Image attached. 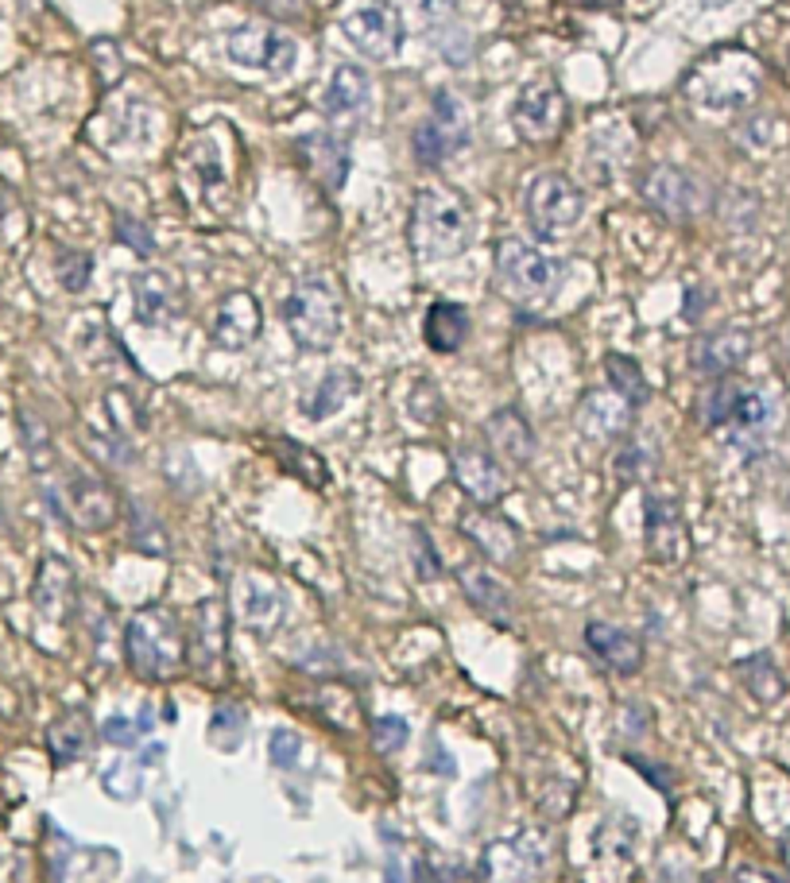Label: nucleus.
Masks as SVG:
<instances>
[{
    "mask_svg": "<svg viewBox=\"0 0 790 883\" xmlns=\"http://www.w3.org/2000/svg\"><path fill=\"white\" fill-rule=\"evenodd\" d=\"M368 736H372V744H377V751L392 756V751H399V748L407 744L411 729H407V721H404V717H395V713H384V717L372 721Z\"/></svg>",
    "mask_w": 790,
    "mask_h": 883,
    "instance_id": "39",
    "label": "nucleus"
},
{
    "mask_svg": "<svg viewBox=\"0 0 790 883\" xmlns=\"http://www.w3.org/2000/svg\"><path fill=\"white\" fill-rule=\"evenodd\" d=\"M5 810H8V795L0 790V817H5Z\"/></svg>",
    "mask_w": 790,
    "mask_h": 883,
    "instance_id": "53",
    "label": "nucleus"
},
{
    "mask_svg": "<svg viewBox=\"0 0 790 883\" xmlns=\"http://www.w3.org/2000/svg\"><path fill=\"white\" fill-rule=\"evenodd\" d=\"M268 756H271V763H276L279 771H291L295 763H299V756H303V736L295 729H276L271 740H268Z\"/></svg>",
    "mask_w": 790,
    "mask_h": 883,
    "instance_id": "40",
    "label": "nucleus"
},
{
    "mask_svg": "<svg viewBox=\"0 0 790 883\" xmlns=\"http://www.w3.org/2000/svg\"><path fill=\"white\" fill-rule=\"evenodd\" d=\"M5 527H8V523H5V508H0V531H5Z\"/></svg>",
    "mask_w": 790,
    "mask_h": 883,
    "instance_id": "55",
    "label": "nucleus"
},
{
    "mask_svg": "<svg viewBox=\"0 0 790 883\" xmlns=\"http://www.w3.org/2000/svg\"><path fill=\"white\" fill-rule=\"evenodd\" d=\"M264 446H268L264 453H271V458H276L291 477H299L303 485H310V488H326V480H330L326 461H322L310 446H303V442H295V438H283V434L264 438Z\"/></svg>",
    "mask_w": 790,
    "mask_h": 883,
    "instance_id": "34",
    "label": "nucleus"
},
{
    "mask_svg": "<svg viewBox=\"0 0 790 883\" xmlns=\"http://www.w3.org/2000/svg\"><path fill=\"white\" fill-rule=\"evenodd\" d=\"M225 132L229 124H205L178 151V183L213 214H229L237 194V175L229 171V144L222 140Z\"/></svg>",
    "mask_w": 790,
    "mask_h": 883,
    "instance_id": "4",
    "label": "nucleus"
},
{
    "mask_svg": "<svg viewBox=\"0 0 790 883\" xmlns=\"http://www.w3.org/2000/svg\"><path fill=\"white\" fill-rule=\"evenodd\" d=\"M586 643H589V651L597 655L601 667H608L613 674L631 678V674H640V667H643V643L616 624L593 620V624H586Z\"/></svg>",
    "mask_w": 790,
    "mask_h": 883,
    "instance_id": "23",
    "label": "nucleus"
},
{
    "mask_svg": "<svg viewBox=\"0 0 790 883\" xmlns=\"http://www.w3.org/2000/svg\"><path fill=\"white\" fill-rule=\"evenodd\" d=\"M357 387H360V376L353 369H330L314 384V392L303 399V414H306V419H314V423H326L330 414H338L349 399L357 396Z\"/></svg>",
    "mask_w": 790,
    "mask_h": 883,
    "instance_id": "33",
    "label": "nucleus"
},
{
    "mask_svg": "<svg viewBox=\"0 0 790 883\" xmlns=\"http://www.w3.org/2000/svg\"><path fill=\"white\" fill-rule=\"evenodd\" d=\"M136 736H140V729L128 717H109L105 721V740L109 744H116V748H132L136 744Z\"/></svg>",
    "mask_w": 790,
    "mask_h": 883,
    "instance_id": "48",
    "label": "nucleus"
},
{
    "mask_svg": "<svg viewBox=\"0 0 790 883\" xmlns=\"http://www.w3.org/2000/svg\"><path fill=\"white\" fill-rule=\"evenodd\" d=\"M186 667L202 686H225L229 678V605L205 596L194 605L186 628Z\"/></svg>",
    "mask_w": 790,
    "mask_h": 883,
    "instance_id": "7",
    "label": "nucleus"
},
{
    "mask_svg": "<svg viewBox=\"0 0 790 883\" xmlns=\"http://www.w3.org/2000/svg\"><path fill=\"white\" fill-rule=\"evenodd\" d=\"M260 326H264V310L256 303V295L252 291H229L210 318V341L217 349L237 353V349H249L256 337H260Z\"/></svg>",
    "mask_w": 790,
    "mask_h": 883,
    "instance_id": "17",
    "label": "nucleus"
},
{
    "mask_svg": "<svg viewBox=\"0 0 790 883\" xmlns=\"http://www.w3.org/2000/svg\"><path fill=\"white\" fill-rule=\"evenodd\" d=\"M20 431H23V446H28V461H32V469H35V473H47L50 465L59 461V453H55V442H50L47 423L39 419V414L23 411V414H20Z\"/></svg>",
    "mask_w": 790,
    "mask_h": 883,
    "instance_id": "37",
    "label": "nucleus"
},
{
    "mask_svg": "<svg viewBox=\"0 0 790 883\" xmlns=\"http://www.w3.org/2000/svg\"><path fill=\"white\" fill-rule=\"evenodd\" d=\"M407 241L419 259H453L473 241V214L461 194L446 187H422L414 194Z\"/></svg>",
    "mask_w": 790,
    "mask_h": 883,
    "instance_id": "2",
    "label": "nucleus"
},
{
    "mask_svg": "<svg viewBox=\"0 0 790 883\" xmlns=\"http://www.w3.org/2000/svg\"><path fill=\"white\" fill-rule=\"evenodd\" d=\"M631 407L624 396H616L613 387L608 392H589L586 399H581V407H577V426L586 431L589 438H620L628 431V423H631Z\"/></svg>",
    "mask_w": 790,
    "mask_h": 883,
    "instance_id": "29",
    "label": "nucleus"
},
{
    "mask_svg": "<svg viewBox=\"0 0 790 883\" xmlns=\"http://www.w3.org/2000/svg\"><path fill=\"white\" fill-rule=\"evenodd\" d=\"M496 276L508 295L523 306H547L566 283V264L527 241H500Z\"/></svg>",
    "mask_w": 790,
    "mask_h": 883,
    "instance_id": "6",
    "label": "nucleus"
},
{
    "mask_svg": "<svg viewBox=\"0 0 790 883\" xmlns=\"http://www.w3.org/2000/svg\"><path fill=\"white\" fill-rule=\"evenodd\" d=\"M283 318H287V333L299 349H306V353H330L345 326V306H341L338 283L330 276L303 279L287 295Z\"/></svg>",
    "mask_w": 790,
    "mask_h": 883,
    "instance_id": "5",
    "label": "nucleus"
},
{
    "mask_svg": "<svg viewBox=\"0 0 790 883\" xmlns=\"http://www.w3.org/2000/svg\"><path fill=\"white\" fill-rule=\"evenodd\" d=\"M124 655L136 678L144 682H171L186 667V628L167 605H148L128 620L124 628Z\"/></svg>",
    "mask_w": 790,
    "mask_h": 883,
    "instance_id": "1",
    "label": "nucleus"
},
{
    "mask_svg": "<svg viewBox=\"0 0 790 883\" xmlns=\"http://www.w3.org/2000/svg\"><path fill=\"white\" fill-rule=\"evenodd\" d=\"M299 155H303V167L310 171V178L322 187V194H338L349 178V148L345 140L330 136V132H310L299 140Z\"/></svg>",
    "mask_w": 790,
    "mask_h": 883,
    "instance_id": "21",
    "label": "nucleus"
},
{
    "mask_svg": "<svg viewBox=\"0 0 790 883\" xmlns=\"http://www.w3.org/2000/svg\"><path fill=\"white\" fill-rule=\"evenodd\" d=\"M249 5H256L260 12H268V16H276V20H299L306 12V0H249Z\"/></svg>",
    "mask_w": 790,
    "mask_h": 883,
    "instance_id": "47",
    "label": "nucleus"
},
{
    "mask_svg": "<svg viewBox=\"0 0 790 883\" xmlns=\"http://www.w3.org/2000/svg\"><path fill=\"white\" fill-rule=\"evenodd\" d=\"M763 419H767V404H763V396L759 392H744V387H740L729 423L740 426V431H756V426H763Z\"/></svg>",
    "mask_w": 790,
    "mask_h": 883,
    "instance_id": "41",
    "label": "nucleus"
},
{
    "mask_svg": "<svg viewBox=\"0 0 790 883\" xmlns=\"http://www.w3.org/2000/svg\"><path fill=\"white\" fill-rule=\"evenodd\" d=\"M783 864L790 868V829H786V833H783Z\"/></svg>",
    "mask_w": 790,
    "mask_h": 883,
    "instance_id": "52",
    "label": "nucleus"
},
{
    "mask_svg": "<svg viewBox=\"0 0 790 883\" xmlns=\"http://www.w3.org/2000/svg\"><path fill=\"white\" fill-rule=\"evenodd\" d=\"M89 271H94V259L86 252H70V249L59 252V279L67 291H82L89 283Z\"/></svg>",
    "mask_w": 790,
    "mask_h": 883,
    "instance_id": "42",
    "label": "nucleus"
},
{
    "mask_svg": "<svg viewBox=\"0 0 790 883\" xmlns=\"http://www.w3.org/2000/svg\"><path fill=\"white\" fill-rule=\"evenodd\" d=\"M47 748L55 763H77L94 748V721H89L86 709H67L62 717H55V724L47 729Z\"/></svg>",
    "mask_w": 790,
    "mask_h": 883,
    "instance_id": "32",
    "label": "nucleus"
},
{
    "mask_svg": "<svg viewBox=\"0 0 790 883\" xmlns=\"http://www.w3.org/2000/svg\"><path fill=\"white\" fill-rule=\"evenodd\" d=\"M554 864V841L542 829L492 841L481 856V883H542Z\"/></svg>",
    "mask_w": 790,
    "mask_h": 883,
    "instance_id": "8",
    "label": "nucleus"
},
{
    "mask_svg": "<svg viewBox=\"0 0 790 883\" xmlns=\"http://www.w3.org/2000/svg\"><path fill=\"white\" fill-rule=\"evenodd\" d=\"M512 128L527 144H550L566 128V94L554 82H531L512 105Z\"/></svg>",
    "mask_w": 790,
    "mask_h": 883,
    "instance_id": "15",
    "label": "nucleus"
},
{
    "mask_svg": "<svg viewBox=\"0 0 790 883\" xmlns=\"http://www.w3.org/2000/svg\"><path fill=\"white\" fill-rule=\"evenodd\" d=\"M631 763H636V768H640L643 775H651L655 783H658V790H670V783H675V775H670V771H663V768H651V763H643L640 756H631Z\"/></svg>",
    "mask_w": 790,
    "mask_h": 883,
    "instance_id": "50",
    "label": "nucleus"
},
{
    "mask_svg": "<svg viewBox=\"0 0 790 883\" xmlns=\"http://www.w3.org/2000/svg\"><path fill=\"white\" fill-rule=\"evenodd\" d=\"M136 318L144 322V326H167L171 318L183 314V291L175 287L171 276H163V271H140L136 283Z\"/></svg>",
    "mask_w": 790,
    "mask_h": 883,
    "instance_id": "25",
    "label": "nucleus"
},
{
    "mask_svg": "<svg viewBox=\"0 0 790 883\" xmlns=\"http://www.w3.org/2000/svg\"><path fill=\"white\" fill-rule=\"evenodd\" d=\"M705 883H729V879H721V876H709Z\"/></svg>",
    "mask_w": 790,
    "mask_h": 883,
    "instance_id": "54",
    "label": "nucleus"
},
{
    "mask_svg": "<svg viewBox=\"0 0 790 883\" xmlns=\"http://www.w3.org/2000/svg\"><path fill=\"white\" fill-rule=\"evenodd\" d=\"M485 434H488V442H492V450H496V458H508L512 465L535 461L539 442H535V431H531V423L523 419V411H515V407L492 411V414H488V423H485Z\"/></svg>",
    "mask_w": 790,
    "mask_h": 883,
    "instance_id": "26",
    "label": "nucleus"
},
{
    "mask_svg": "<svg viewBox=\"0 0 790 883\" xmlns=\"http://www.w3.org/2000/svg\"><path fill=\"white\" fill-rule=\"evenodd\" d=\"M232 596H237V616H241L244 628L271 632L283 620V593H279L276 581L260 574V569L241 574L237 586H232Z\"/></svg>",
    "mask_w": 790,
    "mask_h": 883,
    "instance_id": "20",
    "label": "nucleus"
},
{
    "mask_svg": "<svg viewBox=\"0 0 790 883\" xmlns=\"http://www.w3.org/2000/svg\"><path fill=\"white\" fill-rule=\"evenodd\" d=\"M604 372H608V387H613L616 396H624L631 407H643L647 396H651V387H647V376L640 369L636 357L628 353H608L604 357Z\"/></svg>",
    "mask_w": 790,
    "mask_h": 883,
    "instance_id": "36",
    "label": "nucleus"
},
{
    "mask_svg": "<svg viewBox=\"0 0 790 883\" xmlns=\"http://www.w3.org/2000/svg\"><path fill=\"white\" fill-rule=\"evenodd\" d=\"M341 32L357 55H365L368 62H387L404 47V16H399V8L384 5V0L349 12L341 20Z\"/></svg>",
    "mask_w": 790,
    "mask_h": 883,
    "instance_id": "13",
    "label": "nucleus"
},
{
    "mask_svg": "<svg viewBox=\"0 0 790 883\" xmlns=\"http://www.w3.org/2000/svg\"><path fill=\"white\" fill-rule=\"evenodd\" d=\"M225 55L244 70H264L271 77H283L291 74L295 59H299V43L287 32L271 28V23H244V28L229 35Z\"/></svg>",
    "mask_w": 790,
    "mask_h": 883,
    "instance_id": "12",
    "label": "nucleus"
},
{
    "mask_svg": "<svg viewBox=\"0 0 790 883\" xmlns=\"http://www.w3.org/2000/svg\"><path fill=\"white\" fill-rule=\"evenodd\" d=\"M414 558H419V578H438L442 574V566H438V554L434 547L426 542V531L414 527Z\"/></svg>",
    "mask_w": 790,
    "mask_h": 883,
    "instance_id": "45",
    "label": "nucleus"
},
{
    "mask_svg": "<svg viewBox=\"0 0 790 883\" xmlns=\"http://www.w3.org/2000/svg\"><path fill=\"white\" fill-rule=\"evenodd\" d=\"M465 337H469V310H465L461 303H434L431 310H426L422 318V341L434 349V353H458V349L465 345Z\"/></svg>",
    "mask_w": 790,
    "mask_h": 883,
    "instance_id": "31",
    "label": "nucleus"
},
{
    "mask_svg": "<svg viewBox=\"0 0 790 883\" xmlns=\"http://www.w3.org/2000/svg\"><path fill=\"white\" fill-rule=\"evenodd\" d=\"M562 5H574V8H616L620 0H562Z\"/></svg>",
    "mask_w": 790,
    "mask_h": 883,
    "instance_id": "51",
    "label": "nucleus"
},
{
    "mask_svg": "<svg viewBox=\"0 0 790 883\" xmlns=\"http://www.w3.org/2000/svg\"><path fill=\"white\" fill-rule=\"evenodd\" d=\"M736 674H740V682L748 686V694H752L759 705H775L783 694H786V678L779 670V662H775L767 651H756L736 662Z\"/></svg>",
    "mask_w": 790,
    "mask_h": 883,
    "instance_id": "35",
    "label": "nucleus"
},
{
    "mask_svg": "<svg viewBox=\"0 0 790 883\" xmlns=\"http://www.w3.org/2000/svg\"><path fill=\"white\" fill-rule=\"evenodd\" d=\"M465 140H469V113H465V101L453 94V89H438L431 116L414 128V140H411L414 159L422 167H438L446 155L465 148Z\"/></svg>",
    "mask_w": 790,
    "mask_h": 883,
    "instance_id": "11",
    "label": "nucleus"
},
{
    "mask_svg": "<svg viewBox=\"0 0 790 883\" xmlns=\"http://www.w3.org/2000/svg\"><path fill=\"white\" fill-rule=\"evenodd\" d=\"M461 535L477 542L481 554H488L492 562H512L515 551H520V535H515V527L500 512L469 508L461 515Z\"/></svg>",
    "mask_w": 790,
    "mask_h": 883,
    "instance_id": "28",
    "label": "nucleus"
},
{
    "mask_svg": "<svg viewBox=\"0 0 790 883\" xmlns=\"http://www.w3.org/2000/svg\"><path fill=\"white\" fill-rule=\"evenodd\" d=\"M144 225H140V221H132V217H121V221H116V237H121L124 244H132V249L136 252H151L155 249V241L151 237H144Z\"/></svg>",
    "mask_w": 790,
    "mask_h": 883,
    "instance_id": "46",
    "label": "nucleus"
},
{
    "mask_svg": "<svg viewBox=\"0 0 790 883\" xmlns=\"http://www.w3.org/2000/svg\"><path fill=\"white\" fill-rule=\"evenodd\" d=\"M50 500H55L62 519H70L77 531H109L121 515V500H116L113 485L86 469H70V477L62 480Z\"/></svg>",
    "mask_w": 790,
    "mask_h": 883,
    "instance_id": "10",
    "label": "nucleus"
},
{
    "mask_svg": "<svg viewBox=\"0 0 790 883\" xmlns=\"http://www.w3.org/2000/svg\"><path fill=\"white\" fill-rule=\"evenodd\" d=\"M74 569L62 562V558H43L39 562V574H35V589H32V601L39 608V616L50 620V624H67L74 616Z\"/></svg>",
    "mask_w": 790,
    "mask_h": 883,
    "instance_id": "22",
    "label": "nucleus"
},
{
    "mask_svg": "<svg viewBox=\"0 0 790 883\" xmlns=\"http://www.w3.org/2000/svg\"><path fill=\"white\" fill-rule=\"evenodd\" d=\"M752 353V337L744 330H717V333H705L702 341L694 345V369L702 376H729L744 365V357Z\"/></svg>",
    "mask_w": 790,
    "mask_h": 883,
    "instance_id": "27",
    "label": "nucleus"
},
{
    "mask_svg": "<svg viewBox=\"0 0 790 883\" xmlns=\"http://www.w3.org/2000/svg\"><path fill=\"white\" fill-rule=\"evenodd\" d=\"M458 586H461L465 596H469V605L477 608V613L488 616L496 628H512L515 624V593L504 586L492 569L465 562V566H458Z\"/></svg>",
    "mask_w": 790,
    "mask_h": 883,
    "instance_id": "19",
    "label": "nucleus"
},
{
    "mask_svg": "<svg viewBox=\"0 0 790 883\" xmlns=\"http://www.w3.org/2000/svg\"><path fill=\"white\" fill-rule=\"evenodd\" d=\"M640 194L667 221H694V214L705 205V187L697 183V175L682 171V167H670V163H655L640 178Z\"/></svg>",
    "mask_w": 790,
    "mask_h": 883,
    "instance_id": "14",
    "label": "nucleus"
},
{
    "mask_svg": "<svg viewBox=\"0 0 790 883\" xmlns=\"http://www.w3.org/2000/svg\"><path fill=\"white\" fill-rule=\"evenodd\" d=\"M244 724H249V717H244L241 705H217L210 717V740L217 748H237L244 740Z\"/></svg>",
    "mask_w": 790,
    "mask_h": 883,
    "instance_id": "38",
    "label": "nucleus"
},
{
    "mask_svg": "<svg viewBox=\"0 0 790 883\" xmlns=\"http://www.w3.org/2000/svg\"><path fill=\"white\" fill-rule=\"evenodd\" d=\"M527 221L539 237H554L569 225H577L586 214V194L562 171H542L527 187Z\"/></svg>",
    "mask_w": 790,
    "mask_h": 883,
    "instance_id": "9",
    "label": "nucleus"
},
{
    "mask_svg": "<svg viewBox=\"0 0 790 883\" xmlns=\"http://www.w3.org/2000/svg\"><path fill=\"white\" fill-rule=\"evenodd\" d=\"M686 97L705 109H744L759 89V62L740 47H721L686 74Z\"/></svg>",
    "mask_w": 790,
    "mask_h": 883,
    "instance_id": "3",
    "label": "nucleus"
},
{
    "mask_svg": "<svg viewBox=\"0 0 790 883\" xmlns=\"http://www.w3.org/2000/svg\"><path fill=\"white\" fill-rule=\"evenodd\" d=\"M736 396H740V387H736V384H717L713 392H709V404H705V426L729 423Z\"/></svg>",
    "mask_w": 790,
    "mask_h": 883,
    "instance_id": "44",
    "label": "nucleus"
},
{
    "mask_svg": "<svg viewBox=\"0 0 790 883\" xmlns=\"http://www.w3.org/2000/svg\"><path fill=\"white\" fill-rule=\"evenodd\" d=\"M310 709H314L333 733H360V729H365V709H360V697L349 690L345 682H322L318 690L310 694Z\"/></svg>",
    "mask_w": 790,
    "mask_h": 883,
    "instance_id": "30",
    "label": "nucleus"
},
{
    "mask_svg": "<svg viewBox=\"0 0 790 883\" xmlns=\"http://www.w3.org/2000/svg\"><path fill=\"white\" fill-rule=\"evenodd\" d=\"M732 883H790L786 876L771 872V868H759V864H740L732 872Z\"/></svg>",
    "mask_w": 790,
    "mask_h": 883,
    "instance_id": "49",
    "label": "nucleus"
},
{
    "mask_svg": "<svg viewBox=\"0 0 790 883\" xmlns=\"http://www.w3.org/2000/svg\"><path fill=\"white\" fill-rule=\"evenodd\" d=\"M404 8L411 16H419L422 28H434V23H446L458 12V0H404Z\"/></svg>",
    "mask_w": 790,
    "mask_h": 883,
    "instance_id": "43",
    "label": "nucleus"
},
{
    "mask_svg": "<svg viewBox=\"0 0 790 883\" xmlns=\"http://www.w3.org/2000/svg\"><path fill=\"white\" fill-rule=\"evenodd\" d=\"M453 480L465 496H473L477 504H500L508 496L512 480L504 473V465L496 453H488L481 446H461L453 450Z\"/></svg>",
    "mask_w": 790,
    "mask_h": 883,
    "instance_id": "18",
    "label": "nucleus"
},
{
    "mask_svg": "<svg viewBox=\"0 0 790 883\" xmlns=\"http://www.w3.org/2000/svg\"><path fill=\"white\" fill-rule=\"evenodd\" d=\"M372 101V82H368V70L353 67V62H338L330 74L326 89H322V109L333 121H349V116L365 113Z\"/></svg>",
    "mask_w": 790,
    "mask_h": 883,
    "instance_id": "24",
    "label": "nucleus"
},
{
    "mask_svg": "<svg viewBox=\"0 0 790 883\" xmlns=\"http://www.w3.org/2000/svg\"><path fill=\"white\" fill-rule=\"evenodd\" d=\"M643 551L655 566H678L690 558V527L670 496L643 500Z\"/></svg>",
    "mask_w": 790,
    "mask_h": 883,
    "instance_id": "16",
    "label": "nucleus"
}]
</instances>
